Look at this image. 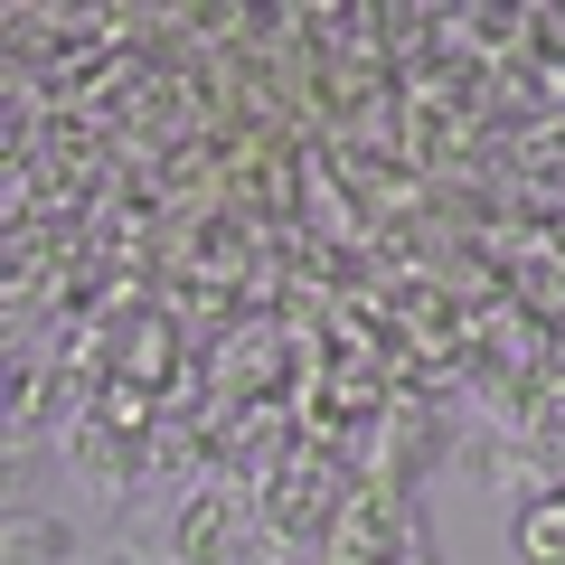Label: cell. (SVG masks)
I'll return each instance as SVG.
<instances>
[{
	"instance_id": "cell-1",
	"label": "cell",
	"mask_w": 565,
	"mask_h": 565,
	"mask_svg": "<svg viewBox=\"0 0 565 565\" xmlns=\"http://www.w3.org/2000/svg\"><path fill=\"white\" fill-rule=\"evenodd\" d=\"M359 500V462L330 444H292L282 452V471L255 490L264 509V565H321L330 527H340V509Z\"/></svg>"
},
{
	"instance_id": "cell-2",
	"label": "cell",
	"mask_w": 565,
	"mask_h": 565,
	"mask_svg": "<svg viewBox=\"0 0 565 565\" xmlns=\"http://www.w3.org/2000/svg\"><path fill=\"white\" fill-rule=\"evenodd\" d=\"M161 565H264V509L245 481H199L161 519Z\"/></svg>"
},
{
	"instance_id": "cell-3",
	"label": "cell",
	"mask_w": 565,
	"mask_h": 565,
	"mask_svg": "<svg viewBox=\"0 0 565 565\" xmlns=\"http://www.w3.org/2000/svg\"><path fill=\"white\" fill-rule=\"evenodd\" d=\"M452 462V405L444 396H415L396 386V405L377 415V434L359 444V481L396 490V500H424V481Z\"/></svg>"
},
{
	"instance_id": "cell-4",
	"label": "cell",
	"mask_w": 565,
	"mask_h": 565,
	"mask_svg": "<svg viewBox=\"0 0 565 565\" xmlns=\"http://www.w3.org/2000/svg\"><path fill=\"white\" fill-rule=\"evenodd\" d=\"M415 546H424V500H396V490L359 481V500L340 509L321 565H415Z\"/></svg>"
},
{
	"instance_id": "cell-5",
	"label": "cell",
	"mask_w": 565,
	"mask_h": 565,
	"mask_svg": "<svg viewBox=\"0 0 565 565\" xmlns=\"http://www.w3.org/2000/svg\"><path fill=\"white\" fill-rule=\"evenodd\" d=\"M76 519H47V509H10L0 519V565H76Z\"/></svg>"
},
{
	"instance_id": "cell-6",
	"label": "cell",
	"mask_w": 565,
	"mask_h": 565,
	"mask_svg": "<svg viewBox=\"0 0 565 565\" xmlns=\"http://www.w3.org/2000/svg\"><path fill=\"white\" fill-rule=\"evenodd\" d=\"M509 546H519V565H565V481L509 500Z\"/></svg>"
},
{
	"instance_id": "cell-7",
	"label": "cell",
	"mask_w": 565,
	"mask_h": 565,
	"mask_svg": "<svg viewBox=\"0 0 565 565\" xmlns=\"http://www.w3.org/2000/svg\"><path fill=\"white\" fill-rule=\"evenodd\" d=\"M415 565H444V556H434V537H424V546H415Z\"/></svg>"
}]
</instances>
